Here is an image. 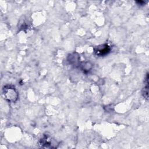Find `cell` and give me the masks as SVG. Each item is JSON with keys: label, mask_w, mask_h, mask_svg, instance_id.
<instances>
[{"label": "cell", "mask_w": 149, "mask_h": 149, "mask_svg": "<svg viewBox=\"0 0 149 149\" xmlns=\"http://www.w3.org/2000/svg\"><path fill=\"white\" fill-rule=\"evenodd\" d=\"M4 98L9 102H15L18 98V93L15 87L13 86L6 85L3 88Z\"/></svg>", "instance_id": "6da1fadb"}, {"label": "cell", "mask_w": 149, "mask_h": 149, "mask_svg": "<svg viewBox=\"0 0 149 149\" xmlns=\"http://www.w3.org/2000/svg\"><path fill=\"white\" fill-rule=\"evenodd\" d=\"M39 145L44 148H56V145L55 141L48 136H44L39 140Z\"/></svg>", "instance_id": "7a4b0ae2"}, {"label": "cell", "mask_w": 149, "mask_h": 149, "mask_svg": "<svg viewBox=\"0 0 149 149\" xmlns=\"http://www.w3.org/2000/svg\"><path fill=\"white\" fill-rule=\"evenodd\" d=\"M94 51L96 55L102 56L109 53L111 51V47L107 44H104L95 47L94 49Z\"/></svg>", "instance_id": "3957f363"}, {"label": "cell", "mask_w": 149, "mask_h": 149, "mask_svg": "<svg viewBox=\"0 0 149 149\" xmlns=\"http://www.w3.org/2000/svg\"><path fill=\"white\" fill-rule=\"evenodd\" d=\"M143 94L146 99H148V73L146 74L144 80V87L143 88Z\"/></svg>", "instance_id": "277c9868"}, {"label": "cell", "mask_w": 149, "mask_h": 149, "mask_svg": "<svg viewBox=\"0 0 149 149\" xmlns=\"http://www.w3.org/2000/svg\"><path fill=\"white\" fill-rule=\"evenodd\" d=\"M69 57V59H68V61L70 64L73 65H74L76 66L79 63V56L78 55H76V54L74 53L73 54H71Z\"/></svg>", "instance_id": "5b68a950"}, {"label": "cell", "mask_w": 149, "mask_h": 149, "mask_svg": "<svg viewBox=\"0 0 149 149\" xmlns=\"http://www.w3.org/2000/svg\"><path fill=\"white\" fill-rule=\"evenodd\" d=\"M81 69L84 71V72H88L90 70V69L92 68V65L88 62H83L81 65Z\"/></svg>", "instance_id": "8992f818"}]
</instances>
